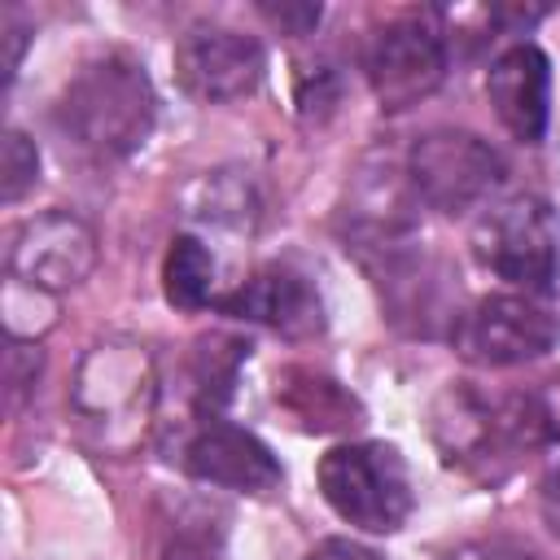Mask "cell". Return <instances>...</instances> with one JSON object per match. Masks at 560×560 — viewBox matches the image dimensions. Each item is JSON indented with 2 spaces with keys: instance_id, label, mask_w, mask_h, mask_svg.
I'll use <instances>...</instances> for the list:
<instances>
[{
  "instance_id": "3957f363",
  "label": "cell",
  "mask_w": 560,
  "mask_h": 560,
  "mask_svg": "<svg viewBox=\"0 0 560 560\" xmlns=\"http://www.w3.org/2000/svg\"><path fill=\"white\" fill-rule=\"evenodd\" d=\"M315 481H319L324 503L341 521H350L368 534H394L411 516V503H416L407 464H402L398 446H389V442L332 446L319 459Z\"/></svg>"
},
{
  "instance_id": "5b68a950",
  "label": "cell",
  "mask_w": 560,
  "mask_h": 560,
  "mask_svg": "<svg viewBox=\"0 0 560 560\" xmlns=\"http://www.w3.org/2000/svg\"><path fill=\"white\" fill-rule=\"evenodd\" d=\"M363 70L381 109H411L446 79V39L424 13L389 18L372 31Z\"/></svg>"
},
{
  "instance_id": "e0dca14e",
  "label": "cell",
  "mask_w": 560,
  "mask_h": 560,
  "mask_svg": "<svg viewBox=\"0 0 560 560\" xmlns=\"http://www.w3.org/2000/svg\"><path fill=\"white\" fill-rule=\"evenodd\" d=\"M39 175V153L35 144L22 136V131H4V144H0V192L4 201H18Z\"/></svg>"
},
{
  "instance_id": "30bf717a",
  "label": "cell",
  "mask_w": 560,
  "mask_h": 560,
  "mask_svg": "<svg viewBox=\"0 0 560 560\" xmlns=\"http://www.w3.org/2000/svg\"><path fill=\"white\" fill-rule=\"evenodd\" d=\"M429 433L446 464L486 472L508 459L499 433V394H486L472 381H451L429 407Z\"/></svg>"
},
{
  "instance_id": "44dd1931",
  "label": "cell",
  "mask_w": 560,
  "mask_h": 560,
  "mask_svg": "<svg viewBox=\"0 0 560 560\" xmlns=\"http://www.w3.org/2000/svg\"><path fill=\"white\" fill-rule=\"evenodd\" d=\"M262 13H267L271 22H280V26H289L293 35H306V31L319 22V4H280V9L262 4Z\"/></svg>"
},
{
  "instance_id": "2e32d148",
  "label": "cell",
  "mask_w": 560,
  "mask_h": 560,
  "mask_svg": "<svg viewBox=\"0 0 560 560\" xmlns=\"http://www.w3.org/2000/svg\"><path fill=\"white\" fill-rule=\"evenodd\" d=\"M245 341L236 337H206L197 346V394L206 407L223 402L232 394V376H236V363L245 359Z\"/></svg>"
},
{
  "instance_id": "ac0fdd59",
  "label": "cell",
  "mask_w": 560,
  "mask_h": 560,
  "mask_svg": "<svg viewBox=\"0 0 560 560\" xmlns=\"http://www.w3.org/2000/svg\"><path fill=\"white\" fill-rule=\"evenodd\" d=\"M442 560H551V556L516 534H481V538L455 542L451 551H442Z\"/></svg>"
},
{
  "instance_id": "7402d4cb",
  "label": "cell",
  "mask_w": 560,
  "mask_h": 560,
  "mask_svg": "<svg viewBox=\"0 0 560 560\" xmlns=\"http://www.w3.org/2000/svg\"><path fill=\"white\" fill-rule=\"evenodd\" d=\"M4 35H9V66H4V74L13 79V70H18V57H22V44H26V26H22L13 13H4Z\"/></svg>"
},
{
  "instance_id": "9a60e30c",
  "label": "cell",
  "mask_w": 560,
  "mask_h": 560,
  "mask_svg": "<svg viewBox=\"0 0 560 560\" xmlns=\"http://www.w3.org/2000/svg\"><path fill=\"white\" fill-rule=\"evenodd\" d=\"M162 289H166V302L179 311L206 306L210 289H214V254L188 232L175 236L166 249V262H162Z\"/></svg>"
},
{
  "instance_id": "277c9868",
  "label": "cell",
  "mask_w": 560,
  "mask_h": 560,
  "mask_svg": "<svg viewBox=\"0 0 560 560\" xmlns=\"http://www.w3.org/2000/svg\"><path fill=\"white\" fill-rule=\"evenodd\" d=\"M508 175L503 153L464 127H433L416 136L407 153V184L411 192L442 214H464L481 206Z\"/></svg>"
},
{
  "instance_id": "5bb4252c",
  "label": "cell",
  "mask_w": 560,
  "mask_h": 560,
  "mask_svg": "<svg viewBox=\"0 0 560 560\" xmlns=\"http://www.w3.org/2000/svg\"><path fill=\"white\" fill-rule=\"evenodd\" d=\"M276 398L306 424V429H319V433H328V429H346V424H359V402L337 385V381H328V376H315V372H306V368H293V372H284V381H280V389H276Z\"/></svg>"
},
{
  "instance_id": "8fae6325",
  "label": "cell",
  "mask_w": 560,
  "mask_h": 560,
  "mask_svg": "<svg viewBox=\"0 0 560 560\" xmlns=\"http://www.w3.org/2000/svg\"><path fill=\"white\" fill-rule=\"evenodd\" d=\"M184 468L188 477L206 481V486H223V490H245V494H262L280 486V464L271 455V446L262 438H254L249 429L223 424V420H206L188 446H184Z\"/></svg>"
},
{
  "instance_id": "ffe728a7",
  "label": "cell",
  "mask_w": 560,
  "mask_h": 560,
  "mask_svg": "<svg viewBox=\"0 0 560 560\" xmlns=\"http://www.w3.org/2000/svg\"><path fill=\"white\" fill-rule=\"evenodd\" d=\"M306 560H381V556L354 538H324L306 551Z\"/></svg>"
},
{
  "instance_id": "d6986e66",
  "label": "cell",
  "mask_w": 560,
  "mask_h": 560,
  "mask_svg": "<svg viewBox=\"0 0 560 560\" xmlns=\"http://www.w3.org/2000/svg\"><path fill=\"white\" fill-rule=\"evenodd\" d=\"M538 512H542L547 529L560 538V459H551L542 481H538Z\"/></svg>"
},
{
  "instance_id": "9c48e42d",
  "label": "cell",
  "mask_w": 560,
  "mask_h": 560,
  "mask_svg": "<svg viewBox=\"0 0 560 560\" xmlns=\"http://www.w3.org/2000/svg\"><path fill=\"white\" fill-rule=\"evenodd\" d=\"M96 232L70 210H44L26 219L9 241V271L35 293H61L92 276Z\"/></svg>"
},
{
  "instance_id": "7c38bea8",
  "label": "cell",
  "mask_w": 560,
  "mask_h": 560,
  "mask_svg": "<svg viewBox=\"0 0 560 560\" xmlns=\"http://www.w3.org/2000/svg\"><path fill=\"white\" fill-rule=\"evenodd\" d=\"M486 96L499 114V122L521 140L538 144L547 136L551 118V61L534 44H512L490 61Z\"/></svg>"
},
{
  "instance_id": "52a82bcc",
  "label": "cell",
  "mask_w": 560,
  "mask_h": 560,
  "mask_svg": "<svg viewBox=\"0 0 560 560\" xmlns=\"http://www.w3.org/2000/svg\"><path fill=\"white\" fill-rule=\"evenodd\" d=\"M153 398V372L149 354L131 341H101L79 363L74 381V407L88 424L105 433V442H118V429H144Z\"/></svg>"
},
{
  "instance_id": "6da1fadb",
  "label": "cell",
  "mask_w": 560,
  "mask_h": 560,
  "mask_svg": "<svg viewBox=\"0 0 560 560\" xmlns=\"http://www.w3.org/2000/svg\"><path fill=\"white\" fill-rule=\"evenodd\" d=\"M158 118V96L144 66L127 52H101L74 70L57 101V131L96 162L136 153Z\"/></svg>"
},
{
  "instance_id": "4fadbf2b",
  "label": "cell",
  "mask_w": 560,
  "mask_h": 560,
  "mask_svg": "<svg viewBox=\"0 0 560 560\" xmlns=\"http://www.w3.org/2000/svg\"><path fill=\"white\" fill-rule=\"evenodd\" d=\"M219 306L228 315L267 324V328H276L289 341L315 337L324 328V302H319L315 284L302 271H293V267H262L236 293H228Z\"/></svg>"
},
{
  "instance_id": "7a4b0ae2",
  "label": "cell",
  "mask_w": 560,
  "mask_h": 560,
  "mask_svg": "<svg viewBox=\"0 0 560 560\" xmlns=\"http://www.w3.org/2000/svg\"><path fill=\"white\" fill-rule=\"evenodd\" d=\"M472 254L525 298L560 289V219L542 197L516 192L486 206L472 223Z\"/></svg>"
},
{
  "instance_id": "8992f818",
  "label": "cell",
  "mask_w": 560,
  "mask_h": 560,
  "mask_svg": "<svg viewBox=\"0 0 560 560\" xmlns=\"http://www.w3.org/2000/svg\"><path fill=\"white\" fill-rule=\"evenodd\" d=\"M560 341V315L525 293L481 298L472 311L455 315V350L477 368H516L542 359Z\"/></svg>"
},
{
  "instance_id": "ba28073f",
  "label": "cell",
  "mask_w": 560,
  "mask_h": 560,
  "mask_svg": "<svg viewBox=\"0 0 560 560\" xmlns=\"http://www.w3.org/2000/svg\"><path fill=\"white\" fill-rule=\"evenodd\" d=\"M262 44L223 22H192L175 39V79L206 105L241 101L262 79Z\"/></svg>"
}]
</instances>
